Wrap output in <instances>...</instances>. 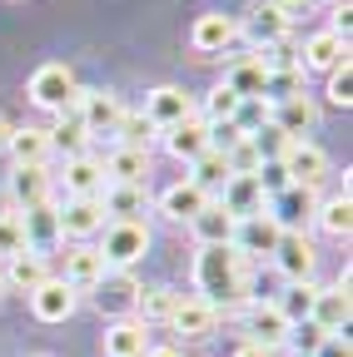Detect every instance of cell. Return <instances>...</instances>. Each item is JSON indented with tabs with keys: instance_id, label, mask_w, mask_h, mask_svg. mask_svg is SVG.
Instances as JSON below:
<instances>
[{
	"instance_id": "18",
	"label": "cell",
	"mask_w": 353,
	"mask_h": 357,
	"mask_svg": "<svg viewBox=\"0 0 353 357\" xmlns=\"http://www.w3.org/2000/svg\"><path fill=\"white\" fill-rule=\"evenodd\" d=\"M239 40V20L234 15H224V10H204L199 20H194V30H189V45L199 55H219L224 45H234Z\"/></svg>"
},
{
	"instance_id": "50",
	"label": "cell",
	"mask_w": 353,
	"mask_h": 357,
	"mask_svg": "<svg viewBox=\"0 0 353 357\" xmlns=\"http://www.w3.org/2000/svg\"><path fill=\"white\" fill-rule=\"evenodd\" d=\"M35 357H50V352H35Z\"/></svg>"
},
{
	"instance_id": "14",
	"label": "cell",
	"mask_w": 353,
	"mask_h": 357,
	"mask_svg": "<svg viewBox=\"0 0 353 357\" xmlns=\"http://www.w3.org/2000/svg\"><path fill=\"white\" fill-rule=\"evenodd\" d=\"M194 114V100L185 95L180 84H154L150 95H145V119L164 134V129H174V124H185Z\"/></svg>"
},
{
	"instance_id": "13",
	"label": "cell",
	"mask_w": 353,
	"mask_h": 357,
	"mask_svg": "<svg viewBox=\"0 0 353 357\" xmlns=\"http://www.w3.org/2000/svg\"><path fill=\"white\" fill-rule=\"evenodd\" d=\"M105 208L100 199H65L60 204V238H75V243H90L105 234Z\"/></svg>"
},
{
	"instance_id": "28",
	"label": "cell",
	"mask_w": 353,
	"mask_h": 357,
	"mask_svg": "<svg viewBox=\"0 0 353 357\" xmlns=\"http://www.w3.org/2000/svg\"><path fill=\"white\" fill-rule=\"evenodd\" d=\"M45 278H55L50 273V258H40V253H15V258H6V288H15V293H35Z\"/></svg>"
},
{
	"instance_id": "27",
	"label": "cell",
	"mask_w": 353,
	"mask_h": 357,
	"mask_svg": "<svg viewBox=\"0 0 353 357\" xmlns=\"http://www.w3.org/2000/svg\"><path fill=\"white\" fill-rule=\"evenodd\" d=\"M6 149H10L15 164H50V129H40V124H15L10 139H6Z\"/></svg>"
},
{
	"instance_id": "47",
	"label": "cell",
	"mask_w": 353,
	"mask_h": 357,
	"mask_svg": "<svg viewBox=\"0 0 353 357\" xmlns=\"http://www.w3.org/2000/svg\"><path fill=\"white\" fill-rule=\"evenodd\" d=\"M234 357H269V352H264V347H254V342H244V347H239Z\"/></svg>"
},
{
	"instance_id": "9",
	"label": "cell",
	"mask_w": 353,
	"mask_h": 357,
	"mask_svg": "<svg viewBox=\"0 0 353 357\" xmlns=\"http://www.w3.org/2000/svg\"><path fill=\"white\" fill-rule=\"evenodd\" d=\"M319 213V194L314 189H298V184H284L279 194H269V218L279 223L284 234H303Z\"/></svg>"
},
{
	"instance_id": "12",
	"label": "cell",
	"mask_w": 353,
	"mask_h": 357,
	"mask_svg": "<svg viewBox=\"0 0 353 357\" xmlns=\"http://www.w3.org/2000/svg\"><path fill=\"white\" fill-rule=\"evenodd\" d=\"M20 234H25V253H40L50 258V248L60 243V204H35L20 213Z\"/></svg>"
},
{
	"instance_id": "51",
	"label": "cell",
	"mask_w": 353,
	"mask_h": 357,
	"mask_svg": "<svg viewBox=\"0 0 353 357\" xmlns=\"http://www.w3.org/2000/svg\"><path fill=\"white\" fill-rule=\"evenodd\" d=\"M0 288H6V283H0Z\"/></svg>"
},
{
	"instance_id": "48",
	"label": "cell",
	"mask_w": 353,
	"mask_h": 357,
	"mask_svg": "<svg viewBox=\"0 0 353 357\" xmlns=\"http://www.w3.org/2000/svg\"><path fill=\"white\" fill-rule=\"evenodd\" d=\"M6 139H10V124H6V119H0V149H6Z\"/></svg>"
},
{
	"instance_id": "19",
	"label": "cell",
	"mask_w": 353,
	"mask_h": 357,
	"mask_svg": "<svg viewBox=\"0 0 353 357\" xmlns=\"http://www.w3.org/2000/svg\"><path fill=\"white\" fill-rule=\"evenodd\" d=\"M105 273H110V268H105V258H100L95 243H75V248H65V278H60V283H70L75 293H90Z\"/></svg>"
},
{
	"instance_id": "42",
	"label": "cell",
	"mask_w": 353,
	"mask_h": 357,
	"mask_svg": "<svg viewBox=\"0 0 353 357\" xmlns=\"http://www.w3.org/2000/svg\"><path fill=\"white\" fill-rule=\"evenodd\" d=\"M319 342H324V333H319L314 323H294V328H289V342H284V347H289L294 357H314V352H319Z\"/></svg>"
},
{
	"instance_id": "16",
	"label": "cell",
	"mask_w": 353,
	"mask_h": 357,
	"mask_svg": "<svg viewBox=\"0 0 353 357\" xmlns=\"http://www.w3.org/2000/svg\"><path fill=\"white\" fill-rule=\"evenodd\" d=\"M100 208H105L110 223H145L140 213L150 208V184H105Z\"/></svg>"
},
{
	"instance_id": "31",
	"label": "cell",
	"mask_w": 353,
	"mask_h": 357,
	"mask_svg": "<svg viewBox=\"0 0 353 357\" xmlns=\"http://www.w3.org/2000/svg\"><path fill=\"white\" fill-rule=\"evenodd\" d=\"M314 223H319L329 238H348V234H353V199H348V178H343V189H338L333 199H319Z\"/></svg>"
},
{
	"instance_id": "44",
	"label": "cell",
	"mask_w": 353,
	"mask_h": 357,
	"mask_svg": "<svg viewBox=\"0 0 353 357\" xmlns=\"http://www.w3.org/2000/svg\"><path fill=\"white\" fill-rule=\"evenodd\" d=\"M314 357H353V347H348V333H333V337H324Z\"/></svg>"
},
{
	"instance_id": "43",
	"label": "cell",
	"mask_w": 353,
	"mask_h": 357,
	"mask_svg": "<svg viewBox=\"0 0 353 357\" xmlns=\"http://www.w3.org/2000/svg\"><path fill=\"white\" fill-rule=\"evenodd\" d=\"M25 253V234H20V213H0V258Z\"/></svg>"
},
{
	"instance_id": "5",
	"label": "cell",
	"mask_w": 353,
	"mask_h": 357,
	"mask_svg": "<svg viewBox=\"0 0 353 357\" xmlns=\"http://www.w3.org/2000/svg\"><path fill=\"white\" fill-rule=\"evenodd\" d=\"M279 174H284V184L319 189L324 178H329V154L314 139H289V149L279 154Z\"/></svg>"
},
{
	"instance_id": "46",
	"label": "cell",
	"mask_w": 353,
	"mask_h": 357,
	"mask_svg": "<svg viewBox=\"0 0 353 357\" xmlns=\"http://www.w3.org/2000/svg\"><path fill=\"white\" fill-rule=\"evenodd\" d=\"M145 357H185L180 347H145Z\"/></svg>"
},
{
	"instance_id": "29",
	"label": "cell",
	"mask_w": 353,
	"mask_h": 357,
	"mask_svg": "<svg viewBox=\"0 0 353 357\" xmlns=\"http://www.w3.org/2000/svg\"><path fill=\"white\" fill-rule=\"evenodd\" d=\"M100 347H105V357H145V323H135V318H115L110 328H105V337H100Z\"/></svg>"
},
{
	"instance_id": "1",
	"label": "cell",
	"mask_w": 353,
	"mask_h": 357,
	"mask_svg": "<svg viewBox=\"0 0 353 357\" xmlns=\"http://www.w3.org/2000/svg\"><path fill=\"white\" fill-rule=\"evenodd\" d=\"M194 283H199V298L214 303L219 312H229V307H244L254 293V263L244 253H234L229 243L224 248H199L194 258Z\"/></svg>"
},
{
	"instance_id": "40",
	"label": "cell",
	"mask_w": 353,
	"mask_h": 357,
	"mask_svg": "<svg viewBox=\"0 0 353 357\" xmlns=\"http://www.w3.org/2000/svg\"><path fill=\"white\" fill-rule=\"evenodd\" d=\"M239 105H244V100L234 95V89H229L224 79H219V84L209 89V95H204V114H199V119H204V124H229V119L239 114Z\"/></svg>"
},
{
	"instance_id": "33",
	"label": "cell",
	"mask_w": 353,
	"mask_h": 357,
	"mask_svg": "<svg viewBox=\"0 0 353 357\" xmlns=\"http://www.w3.org/2000/svg\"><path fill=\"white\" fill-rule=\"evenodd\" d=\"M174 303H180V293H174L169 283H154V288H140L135 293V323H169V312H174Z\"/></svg>"
},
{
	"instance_id": "7",
	"label": "cell",
	"mask_w": 353,
	"mask_h": 357,
	"mask_svg": "<svg viewBox=\"0 0 353 357\" xmlns=\"http://www.w3.org/2000/svg\"><path fill=\"white\" fill-rule=\"evenodd\" d=\"M279 238H284V229L269 218V208H264V213H249V218H239V223H234L229 248H234V253H244L249 263H259V258H274Z\"/></svg>"
},
{
	"instance_id": "15",
	"label": "cell",
	"mask_w": 353,
	"mask_h": 357,
	"mask_svg": "<svg viewBox=\"0 0 353 357\" xmlns=\"http://www.w3.org/2000/svg\"><path fill=\"white\" fill-rule=\"evenodd\" d=\"M169 328L185 333V342H204L219 328V307L204 303V298H185L180 293V303H174V312H169Z\"/></svg>"
},
{
	"instance_id": "32",
	"label": "cell",
	"mask_w": 353,
	"mask_h": 357,
	"mask_svg": "<svg viewBox=\"0 0 353 357\" xmlns=\"http://www.w3.org/2000/svg\"><path fill=\"white\" fill-rule=\"evenodd\" d=\"M105 184H150V154L145 149H115L105 159Z\"/></svg>"
},
{
	"instance_id": "35",
	"label": "cell",
	"mask_w": 353,
	"mask_h": 357,
	"mask_svg": "<svg viewBox=\"0 0 353 357\" xmlns=\"http://www.w3.org/2000/svg\"><path fill=\"white\" fill-rule=\"evenodd\" d=\"M185 178H189L194 189H204V194L214 199L219 189H224V178H229V164H224V154H219V149H209L204 159H194V164H189V174H185Z\"/></svg>"
},
{
	"instance_id": "49",
	"label": "cell",
	"mask_w": 353,
	"mask_h": 357,
	"mask_svg": "<svg viewBox=\"0 0 353 357\" xmlns=\"http://www.w3.org/2000/svg\"><path fill=\"white\" fill-rule=\"evenodd\" d=\"M324 6H333V10H338V6H348V0H324Z\"/></svg>"
},
{
	"instance_id": "8",
	"label": "cell",
	"mask_w": 353,
	"mask_h": 357,
	"mask_svg": "<svg viewBox=\"0 0 353 357\" xmlns=\"http://www.w3.org/2000/svg\"><path fill=\"white\" fill-rule=\"evenodd\" d=\"M6 194H10V213H25L35 204H50L55 199V178L45 164H15L6 178Z\"/></svg>"
},
{
	"instance_id": "22",
	"label": "cell",
	"mask_w": 353,
	"mask_h": 357,
	"mask_svg": "<svg viewBox=\"0 0 353 357\" xmlns=\"http://www.w3.org/2000/svg\"><path fill=\"white\" fill-rule=\"evenodd\" d=\"M75 303H80V293L70 283H60V278H45V283L30 293V312H35L40 323H65L70 312H75Z\"/></svg>"
},
{
	"instance_id": "6",
	"label": "cell",
	"mask_w": 353,
	"mask_h": 357,
	"mask_svg": "<svg viewBox=\"0 0 353 357\" xmlns=\"http://www.w3.org/2000/svg\"><path fill=\"white\" fill-rule=\"evenodd\" d=\"M70 109H75V119L85 124V134L100 139V134H115V124H120V114H124V100L115 95V89H80Z\"/></svg>"
},
{
	"instance_id": "17",
	"label": "cell",
	"mask_w": 353,
	"mask_h": 357,
	"mask_svg": "<svg viewBox=\"0 0 353 357\" xmlns=\"http://www.w3.org/2000/svg\"><path fill=\"white\" fill-rule=\"evenodd\" d=\"M314 263H319V253H314V243H308V234H284L279 238L274 268L284 273V283H308L314 278Z\"/></svg>"
},
{
	"instance_id": "38",
	"label": "cell",
	"mask_w": 353,
	"mask_h": 357,
	"mask_svg": "<svg viewBox=\"0 0 353 357\" xmlns=\"http://www.w3.org/2000/svg\"><path fill=\"white\" fill-rule=\"evenodd\" d=\"M224 84L234 89L239 100H264V65H259L254 55H244V60L224 75Z\"/></svg>"
},
{
	"instance_id": "4",
	"label": "cell",
	"mask_w": 353,
	"mask_h": 357,
	"mask_svg": "<svg viewBox=\"0 0 353 357\" xmlns=\"http://www.w3.org/2000/svg\"><path fill=\"white\" fill-rule=\"evenodd\" d=\"M75 95H80V84H75L70 65H55V60H50V65H40V70L30 75V105L50 109V114H70Z\"/></svg>"
},
{
	"instance_id": "25",
	"label": "cell",
	"mask_w": 353,
	"mask_h": 357,
	"mask_svg": "<svg viewBox=\"0 0 353 357\" xmlns=\"http://www.w3.org/2000/svg\"><path fill=\"white\" fill-rule=\"evenodd\" d=\"M269 124L284 129L289 139H303V129H314V124H319V105L308 100V95H289V100L269 105Z\"/></svg>"
},
{
	"instance_id": "41",
	"label": "cell",
	"mask_w": 353,
	"mask_h": 357,
	"mask_svg": "<svg viewBox=\"0 0 353 357\" xmlns=\"http://www.w3.org/2000/svg\"><path fill=\"white\" fill-rule=\"evenodd\" d=\"M324 95H329L333 109H348L353 105V60H338L329 70V89H324Z\"/></svg>"
},
{
	"instance_id": "37",
	"label": "cell",
	"mask_w": 353,
	"mask_h": 357,
	"mask_svg": "<svg viewBox=\"0 0 353 357\" xmlns=\"http://www.w3.org/2000/svg\"><path fill=\"white\" fill-rule=\"evenodd\" d=\"M85 149H90V134H85V124H80V119H70V114H60V124L50 129V154L80 159Z\"/></svg>"
},
{
	"instance_id": "36",
	"label": "cell",
	"mask_w": 353,
	"mask_h": 357,
	"mask_svg": "<svg viewBox=\"0 0 353 357\" xmlns=\"http://www.w3.org/2000/svg\"><path fill=\"white\" fill-rule=\"evenodd\" d=\"M115 139H120V149H145V154H150V144L159 139V129L145 119V109H140V114H129V109H124L120 124H115Z\"/></svg>"
},
{
	"instance_id": "20",
	"label": "cell",
	"mask_w": 353,
	"mask_h": 357,
	"mask_svg": "<svg viewBox=\"0 0 353 357\" xmlns=\"http://www.w3.org/2000/svg\"><path fill=\"white\" fill-rule=\"evenodd\" d=\"M60 189H65V199H100V189H105V164H100L95 154L65 159Z\"/></svg>"
},
{
	"instance_id": "10",
	"label": "cell",
	"mask_w": 353,
	"mask_h": 357,
	"mask_svg": "<svg viewBox=\"0 0 353 357\" xmlns=\"http://www.w3.org/2000/svg\"><path fill=\"white\" fill-rule=\"evenodd\" d=\"M348 312H353V303H348V268H343L333 288H319V293H314L308 323H314L324 337H333V333H348Z\"/></svg>"
},
{
	"instance_id": "3",
	"label": "cell",
	"mask_w": 353,
	"mask_h": 357,
	"mask_svg": "<svg viewBox=\"0 0 353 357\" xmlns=\"http://www.w3.org/2000/svg\"><path fill=\"white\" fill-rule=\"evenodd\" d=\"M145 253H150V229H145V223H105L100 258H105L110 273H124V268H135Z\"/></svg>"
},
{
	"instance_id": "39",
	"label": "cell",
	"mask_w": 353,
	"mask_h": 357,
	"mask_svg": "<svg viewBox=\"0 0 353 357\" xmlns=\"http://www.w3.org/2000/svg\"><path fill=\"white\" fill-rule=\"evenodd\" d=\"M314 293H319V283L308 278V283H289L274 303H279V312L289 323H308V307H314Z\"/></svg>"
},
{
	"instance_id": "30",
	"label": "cell",
	"mask_w": 353,
	"mask_h": 357,
	"mask_svg": "<svg viewBox=\"0 0 353 357\" xmlns=\"http://www.w3.org/2000/svg\"><path fill=\"white\" fill-rule=\"evenodd\" d=\"M204 204H209V194H204V189H194L189 178H180V184H169V189L159 194V213H164V218H174V223H189Z\"/></svg>"
},
{
	"instance_id": "26",
	"label": "cell",
	"mask_w": 353,
	"mask_h": 357,
	"mask_svg": "<svg viewBox=\"0 0 353 357\" xmlns=\"http://www.w3.org/2000/svg\"><path fill=\"white\" fill-rule=\"evenodd\" d=\"M234 223H239L234 213H224V208H219V204L209 199V204H204V208L189 218V229H194L199 248H224V243L234 238Z\"/></svg>"
},
{
	"instance_id": "2",
	"label": "cell",
	"mask_w": 353,
	"mask_h": 357,
	"mask_svg": "<svg viewBox=\"0 0 353 357\" xmlns=\"http://www.w3.org/2000/svg\"><path fill=\"white\" fill-rule=\"evenodd\" d=\"M289 328H294V323L279 312V303H274V298H249V303H244V342L264 347L269 357L289 342Z\"/></svg>"
},
{
	"instance_id": "34",
	"label": "cell",
	"mask_w": 353,
	"mask_h": 357,
	"mask_svg": "<svg viewBox=\"0 0 353 357\" xmlns=\"http://www.w3.org/2000/svg\"><path fill=\"white\" fill-rule=\"evenodd\" d=\"M95 288H100V293H95L100 312H135V293H140V283H135V278H124V273H105Z\"/></svg>"
},
{
	"instance_id": "21",
	"label": "cell",
	"mask_w": 353,
	"mask_h": 357,
	"mask_svg": "<svg viewBox=\"0 0 353 357\" xmlns=\"http://www.w3.org/2000/svg\"><path fill=\"white\" fill-rule=\"evenodd\" d=\"M164 149L180 159L185 169L194 164V159H204L209 154V124L199 119V114H189L185 124H174V129H164Z\"/></svg>"
},
{
	"instance_id": "23",
	"label": "cell",
	"mask_w": 353,
	"mask_h": 357,
	"mask_svg": "<svg viewBox=\"0 0 353 357\" xmlns=\"http://www.w3.org/2000/svg\"><path fill=\"white\" fill-rule=\"evenodd\" d=\"M289 20L279 15V6H274V0H269V6H254L249 10V20L239 25V35H249L254 40V50H269V45H284L289 40Z\"/></svg>"
},
{
	"instance_id": "45",
	"label": "cell",
	"mask_w": 353,
	"mask_h": 357,
	"mask_svg": "<svg viewBox=\"0 0 353 357\" xmlns=\"http://www.w3.org/2000/svg\"><path fill=\"white\" fill-rule=\"evenodd\" d=\"M274 6H279V15H284V20L294 25V20H298V15L308 10V0H274Z\"/></svg>"
},
{
	"instance_id": "11",
	"label": "cell",
	"mask_w": 353,
	"mask_h": 357,
	"mask_svg": "<svg viewBox=\"0 0 353 357\" xmlns=\"http://www.w3.org/2000/svg\"><path fill=\"white\" fill-rule=\"evenodd\" d=\"M214 204L224 208V213H234V218H249V213H264V208H269V194H264L259 174H229L224 189L214 194Z\"/></svg>"
},
{
	"instance_id": "24",
	"label": "cell",
	"mask_w": 353,
	"mask_h": 357,
	"mask_svg": "<svg viewBox=\"0 0 353 357\" xmlns=\"http://www.w3.org/2000/svg\"><path fill=\"white\" fill-rule=\"evenodd\" d=\"M338 60H348V45H343L333 30H319V35H308V45L298 50V70H303V75H329Z\"/></svg>"
}]
</instances>
